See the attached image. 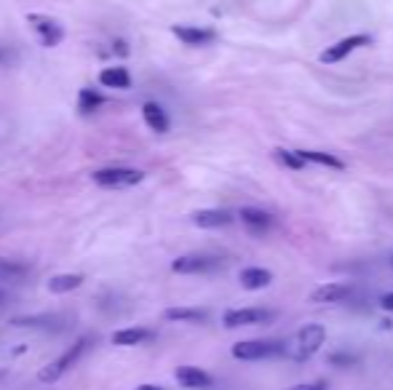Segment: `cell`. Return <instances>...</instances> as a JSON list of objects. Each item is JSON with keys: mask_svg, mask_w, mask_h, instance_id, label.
Returning <instances> with one entry per match:
<instances>
[{"mask_svg": "<svg viewBox=\"0 0 393 390\" xmlns=\"http://www.w3.org/2000/svg\"><path fill=\"white\" fill-rule=\"evenodd\" d=\"M380 307H383V310H388V313H393V291H391V294H383Z\"/></svg>", "mask_w": 393, "mask_h": 390, "instance_id": "d4e9b609", "label": "cell"}, {"mask_svg": "<svg viewBox=\"0 0 393 390\" xmlns=\"http://www.w3.org/2000/svg\"><path fill=\"white\" fill-rule=\"evenodd\" d=\"M83 284V275H75V273H62V275H54L49 281V289L54 294H62V291H72V289H81Z\"/></svg>", "mask_w": 393, "mask_h": 390, "instance_id": "44dd1931", "label": "cell"}, {"mask_svg": "<svg viewBox=\"0 0 393 390\" xmlns=\"http://www.w3.org/2000/svg\"><path fill=\"white\" fill-rule=\"evenodd\" d=\"M369 43H372L369 35H348V38L337 40L335 46H329L319 59H321L324 65H335V62H342L348 54H353L356 49H364V46H369Z\"/></svg>", "mask_w": 393, "mask_h": 390, "instance_id": "52a82bcc", "label": "cell"}, {"mask_svg": "<svg viewBox=\"0 0 393 390\" xmlns=\"http://www.w3.org/2000/svg\"><path fill=\"white\" fill-rule=\"evenodd\" d=\"M353 361H356V356H351V353H335V356H329V364H335V366H348Z\"/></svg>", "mask_w": 393, "mask_h": 390, "instance_id": "cb8c5ba5", "label": "cell"}, {"mask_svg": "<svg viewBox=\"0 0 393 390\" xmlns=\"http://www.w3.org/2000/svg\"><path fill=\"white\" fill-rule=\"evenodd\" d=\"M99 83L104 88H129L131 86V75L126 67H107L99 72Z\"/></svg>", "mask_w": 393, "mask_h": 390, "instance_id": "e0dca14e", "label": "cell"}, {"mask_svg": "<svg viewBox=\"0 0 393 390\" xmlns=\"http://www.w3.org/2000/svg\"><path fill=\"white\" fill-rule=\"evenodd\" d=\"M78 104H81L83 113H94V110L102 104V97H99L97 91H91V88H83L81 97H78Z\"/></svg>", "mask_w": 393, "mask_h": 390, "instance_id": "603a6c76", "label": "cell"}, {"mask_svg": "<svg viewBox=\"0 0 393 390\" xmlns=\"http://www.w3.org/2000/svg\"><path fill=\"white\" fill-rule=\"evenodd\" d=\"M284 350H287V345L278 339H246V342L233 345V356L239 361H262V358L281 356Z\"/></svg>", "mask_w": 393, "mask_h": 390, "instance_id": "7a4b0ae2", "label": "cell"}, {"mask_svg": "<svg viewBox=\"0 0 393 390\" xmlns=\"http://www.w3.org/2000/svg\"><path fill=\"white\" fill-rule=\"evenodd\" d=\"M239 281H241V286L246 289V291H259V289L271 286V281H273V273L265 270V268H246V270H241Z\"/></svg>", "mask_w": 393, "mask_h": 390, "instance_id": "5bb4252c", "label": "cell"}, {"mask_svg": "<svg viewBox=\"0 0 393 390\" xmlns=\"http://www.w3.org/2000/svg\"><path fill=\"white\" fill-rule=\"evenodd\" d=\"M351 297H353V286L351 284H326V286H319L310 294V302H316V305H337V302H345Z\"/></svg>", "mask_w": 393, "mask_h": 390, "instance_id": "ba28073f", "label": "cell"}, {"mask_svg": "<svg viewBox=\"0 0 393 390\" xmlns=\"http://www.w3.org/2000/svg\"><path fill=\"white\" fill-rule=\"evenodd\" d=\"M166 318L177 323H204L209 318V313L195 310V307H171V310H166Z\"/></svg>", "mask_w": 393, "mask_h": 390, "instance_id": "ac0fdd59", "label": "cell"}, {"mask_svg": "<svg viewBox=\"0 0 393 390\" xmlns=\"http://www.w3.org/2000/svg\"><path fill=\"white\" fill-rule=\"evenodd\" d=\"M147 339H153L150 329H142V326H131V329H120L113 334V345L120 348H134V345H145Z\"/></svg>", "mask_w": 393, "mask_h": 390, "instance_id": "2e32d148", "label": "cell"}, {"mask_svg": "<svg viewBox=\"0 0 393 390\" xmlns=\"http://www.w3.org/2000/svg\"><path fill=\"white\" fill-rule=\"evenodd\" d=\"M289 390H326V385L324 382H310V385H294Z\"/></svg>", "mask_w": 393, "mask_h": 390, "instance_id": "484cf974", "label": "cell"}, {"mask_svg": "<svg viewBox=\"0 0 393 390\" xmlns=\"http://www.w3.org/2000/svg\"><path fill=\"white\" fill-rule=\"evenodd\" d=\"M239 220L252 230V233H265L273 227V214L265 209H255V206H243L239 211Z\"/></svg>", "mask_w": 393, "mask_h": 390, "instance_id": "8fae6325", "label": "cell"}, {"mask_svg": "<svg viewBox=\"0 0 393 390\" xmlns=\"http://www.w3.org/2000/svg\"><path fill=\"white\" fill-rule=\"evenodd\" d=\"M275 318L273 310L265 307H239V310H227L223 316V323L227 329H239V326H257V323H271Z\"/></svg>", "mask_w": 393, "mask_h": 390, "instance_id": "8992f818", "label": "cell"}, {"mask_svg": "<svg viewBox=\"0 0 393 390\" xmlns=\"http://www.w3.org/2000/svg\"><path fill=\"white\" fill-rule=\"evenodd\" d=\"M142 118L145 123L153 129L155 134H166L169 131V118H166V110L155 102H145L142 104Z\"/></svg>", "mask_w": 393, "mask_h": 390, "instance_id": "9a60e30c", "label": "cell"}, {"mask_svg": "<svg viewBox=\"0 0 393 390\" xmlns=\"http://www.w3.org/2000/svg\"><path fill=\"white\" fill-rule=\"evenodd\" d=\"M388 262H391V268H393V254H391V259H388Z\"/></svg>", "mask_w": 393, "mask_h": 390, "instance_id": "83f0119b", "label": "cell"}, {"mask_svg": "<svg viewBox=\"0 0 393 390\" xmlns=\"http://www.w3.org/2000/svg\"><path fill=\"white\" fill-rule=\"evenodd\" d=\"M0 377H3V372H0Z\"/></svg>", "mask_w": 393, "mask_h": 390, "instance_id": "f1b7e54d", "label": "cell"}, {"mask_svg": "<svg viewBox=\"0 0 393 390\" xmlns=\"http://www.w3.org/2000/svg\"><path fill=\"white\" fill-rule=\"evenodd\" d=\"M171 33L177 40H182L185 46H209L217 40L214 30H206V27H193V24H177L171 27Z\"/></svg>", "mask_w": 393, "mask_h": 390, "instance_id": "9c48e42d", "label": "cell"}, {"mask_svg": "<svg viewBox=\"0 0 393 390\" xmlns=\"http://www.w3.org/2000/svg\"><path fill=\"white\" fill-rule=\"evenodd\" d=\"M324 339H326L324 326H319V323H308L305 329H300V332H297L294 345H291V356L297 358V361H305V358L316 356V353H319V348L324 345Z\"/></svg>", "mask_w": 393, "mask_h": 390, "instance_id": "3957f363", "label": "cell"}, {"mask_svg": "<svg viewBox=\"0 0 393 390\" xmlns=\"http://www.w3.org/2000/svg\"><path fill=\"white\" fill-rule=\"evenodd\" d=\"M30 275V268L22 265L17 259H6L0 257V281H24Z\"/></svg>", "mask_w": 393, "mask_h": 390, "instance_id": "d6986e66", "label": "cell"}, {"mask_svg": "<svg viewBox=\"0 0 393 390\" xmlns=\"http://www.w3.org/2000/svg\"><path fill=\"white\" fill-rule=\"evenodd\" d=\"M88 348H91V337L78 339V342H75L72 348H67L62 356L54 358L49 366H43V369H40V374H38V380H40V382H56L62 374H67L70 369H72V366H75V364L83 358V353L88 350Z\"/></svg>", "mask_w": 393, "mask_h": 390, "instance_id": "6da1fadb", "label": "cell"}, {"mask_svg": "<svg viewBox=\"0 0 393 390\" xmlns=\"http://www.w3.org/2000/svg\"><path fill=\"white\" fill-rule=\"evenodd\" d=\"M297 153L303 155V161H305V163H319V166L337 169V171L345 169V163H342L340 158H335L332 153H319V150H297Z\"/></svg>", "mask_w": 393, "mask_h": 390, "instance_id": "ffe728a7", "label": "cell"}, {"mask_svg": "<svg viewBox=\"0 0 393 390\" xmlns=\"http://www.w3.org/2000/svg\"><path fill=\"white\" fill-rule=\"evenodd\" d=\"M273 158L281 163V166H287L291 171H300L305 169V161H303V155L297 153V150H287V147H275L273 150Z\"/></svg>", "mask_w": 393, "mask_h": 390, "instance_id": "7402d4cb", "label": "cell"}, {"mask_svg": "<svg viewBox=\"0 0 393 390\" xmlns=\"http://www.w3.org/2000/svg\"><path fill=\"white\" fill-rule=\"evenodd\" d=\"M177 382L182 385V388H190V390H206L211 388V377L204 372V369H198V366H179L177 372Z\"/></svg>", "mask_w": 393, "mask_h": 390, "instance_id": "7c38bea8", "label": "cell"}, {"mask_svg": "<svg viewBox=\"0 0 393 390\" xmlns=\"http://www.w3.org/2000/svg\"><path fill=\"white\" fill-rule=\"evenodd\" d=\"M223 265V259L214 254H185L171 262V270L179 275H198V273H211Z\"/></svg>", "mask_w": 393, "mask_h": 390, "instance_id": "5b68a950", "label": "cell"}, {"mask_svg": "<svg viewBox=\"0 0 393 390\" xmlns=\"http://www.w3.org/2000/svg\"><path fill=\"white\" fill-rule=\"evenodd\" d=\"M30 24H33L35 33L40 35L43 46H56V43L65 38V30L59 27V22L43 17V14H30Z\"/></svg>", "mask_w": 393, "mask_h": 390, "instance_id": "30bf717a", "label": "cell"}, {"mask_svg": "<svg viewBox=\"0 0 393 390\" xmlns=\"http://www.w3.org/2000/svg\"><path fill=\"white\" fill-rule=\"evenodd\" d=\"M233 222V214L225 211V209H201L193 214V225L206 227V230H214V227H227Z\"/></svg>", "mask_w": 393, "mask_h": 390, "instance_id": "4fadbf2b", "label": "cell"}, {"mask_svg": "<svg viewBox=\"0 0 393 390\" xmlns=\"http://www.w3.org/2000/svg\"><path fill=\"white\" fill-rule=\"evenodd\" d=\"M137 390H163V388H158V385H139Z\"/></svg>", "mask_w": 393, "mask_h": 390, "instance_id": "4316f807", "label": "cell"}, {"mask_svg": "<svg viewBox=\"0 0 393 390\" xmlns=\"http://www.w3.org/2000/svg\"><path fill=\"white\" fill-rule=\"evenodd\" d=\"M91 179L102 187H131L145 179V171L131 169V166H110L91 174Z\"/></svg>", "mask_w": 393, "mask_h": 390, "instance_id": "277c9868", "label": "cell"}]
</instances>
